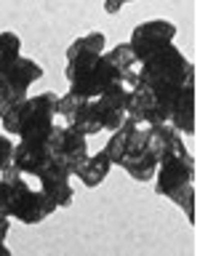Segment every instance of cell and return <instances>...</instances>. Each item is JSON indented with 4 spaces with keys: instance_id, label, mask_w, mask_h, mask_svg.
Instances as JSON below:
<instances>
[{
    "instance_id": "obj_19",
    "label": "cell",
    "mask_w": 200,
    "mask_h": 256,
    "mask_svg": "<svg viewBox=\"0 0 200 256\" xmlns=\"http://www.w3.org/2000/svg\"><path fill=\"white\" fill-rule=\"evenodd\" d=\"M11 158H14V142L6 134H0V174L11 168Z\"/></svg>"
},
{
    "instance_id": "obj_1",
    "label": "cell",
    "mask_w": 200,
    "mask_h": 256,
    "mask_svg": "<svg viewBox=\"0 0 200 256\" xmlns=\"http://www.w3.org/2000/svg\"><path fill=\"white\" fill-rule=\"evenodd\" d=\"M107 38L104 32L94 30L75 38L67 46V64L64 78L70 83V94L80 99H99L104 91L120 83V75L107 62Z\"/></svg>"
},
{
    "instance_id": "obj_21",
    "label": "cell",
    "mask_w": 200,
    "mask_h": 256,
    "mask_svg": "<svg viewBox=\"0 0 200 256\" xmlns=\"http://www.w3.org/2000/svg\"><path fill=\"white\" fill-rule=\"evenodd\" d=\"M120 8H123V6H118V3H115V6H112V3H107V6H104V11H107V14H118V11H120Z\"/></svg>"
},
{
    "instance_id": "obj_8",
    "label": "cell",
    "mask_w": 200,
    "mask_h": 256,
    "mask_svg": "<svg viewBox=\"0 0 200 256\" xmlns=\"http://www.w3.org/2000/svg\"><path fill=\"white\" fill-rule=\"evenodd\" d=\"M48 152H51L54 166H59L62 171H67L70 176L78 174V168L86 163L88 158V139L75 134L72 128L56 126L51 139H48Z\"/></svg>"
},
{
    "instance_id": "obj_14",
    "label": "cell",
    "mask_w": 200,
    "mask_h": 256,
    "mask_svg": "<svg viewBox=\"0 0 200 256\" xmlns=\"http://www.w3.org/2000/svg\"><path fill=\"white\" fill-rule=\"evenodd\" d=\"M147 134H150V150H152V155L158 158V163H160V160H166V158H174V155H184V152H190L187 144H184V139L174 131L171 126L147 128Z\"/></svg>"
},
{
    "instance_id": "obj_11",
    "label": "cell",
    "mask_w": 200,
    "mask_h": 256,
    "mask_svg": "<svg viewBox=\"0 0 200 256\" xmlns=\"http://www.w3.org/2000/svg\"><path fill=\"white\" fill-rule=\"evenodd\" d=\"M54 166L48 144H38V142H16L14 144V158H11V168L16 174H22L24 179H38L43 176L48 168Z\"/></svg>"
},
{
    "instance_id": "obj_13",
    "label": "cell",
    "mask_w": 200,
    "mask_h": 256,
    "mask_svg": "<svg viewBox=\"0 0 200 256\" xmlns=\"http://www.w3.org/2000/svg\"><path fill=\"white\" fill-rule=\"evenodd\" d=\"M70 179L72 176L67 171H62L59 166H51L43 176H38L40 192L56 206V211H59V208H70L72 200H75V190H72Z\"/></svg>"
},
{
    "instance_id": "obj_16",
    "label": "cell",
    "mask_w": 200,
    "mask_h": 256,
    "mask_svg": "<svg viewBox=\"0 0 200 256\" xmlns=\"http://www.w3.org/2000/svg\"><path fill=\"white\" fill-rule=\"evenodd\" d=\"M104 56H107V62L115 67V72L120 75V83H123L126 88H134L139 62H136V56H134L131 48H128V43L112 46V51H104Z\"/></svg>"
},
{
    "instance_id": "obj_7",
    "label": "cell",
    "mask_w": 200,
    "mask_h": 256,
    "mask_svg": "<svg viewBox=\"0 0 200 256\" xmlns=\"http://www.w3.org/2000/svg\"><path fill=\"white\" fill-rule=\"evenodd\" d=\"M40 78H43V67L30 56H22L11 67L0 70V118L19 107L27 99L30 86L38 83Z\"/></svg>"
},
{
    "instance_id": "obj_20",
    "label": "cell",
    "mask_w": 200,
    "mask_h": 256,
    "mask_svg": "<svg viewBox=\"0 0 200 256\" xmlns=\"http://www.w3.org/2000/svg\"><path fill=\"white\" fill-rule=\"evenodd\" d=\"M8 232H11V219H8L3 214V208H0V240H6Z\"/></svg>"
},
{
    "instance_id": "obj_2",
    "label": "cell",
    "mask_w": 200,
    "mask_h": 256,
    "mask_svg": "<svg viewBox=\"0 0 200 256\" xmlns=\"http://www.w3.org/2000/svg\"><path fill=\"white\" fill-rule=\"evenodd\" d=\"M134 86L147 88L171 118V110L179 102V96L187 88H195V64L182 54L179 46L171 43L139 62Z\"/></svg>"
},
{
    "instance_id": "obj_3",
    "label": "cell",
    "mask_w": 200,
    "mask_h": 256,
    "mask_svg": "<svg viewBox=\"0 0 200 256\" xmlns=\"http://www.w3.org/2000/svg\"><path fill=\"white\" fill-rule=\"evenodd\" d=\"M104 155L112 166H120L134 182H152L158 174V158L150 150L147 126H139L134 118H126L118 131L110 134Z\"/></svg>"
},
{
    "instance_id": "obj_6",
    "label": "cell",
    "mask_w": 200,
    "mask_h": 256,
    "mask_svg": "<svg viewBox=\"0 0 200 256\" xmlns=\"http://www.w3.org/2000/svg\"><path fill=\"white\" fill-rule=\"evenodd\" d=\"M56 104L59 96L54 91H43L38 96H27L22 102L19 112H16V128L14 136H19V142H38L48 144L56 123Z\"/></svg>"
},
{
    "instance_id": "obj_10",
    "label": "cell",
    "mask_w": 200,
    "mask_h": 256,
    "mask_svg": "<svg viewBox=\"0 0 200 256\" xmlns=\"http://www.w3.org/2000/svg\"><path fill=\"white\" fill-rule=\"evenodd\" d=\"M56 120H62L64 128H72L75 134L86 136V139L102 131L99 120H96V112H94V99H80V96H72L70 91L59 96Z\"/></svg>"
},
{
    "instance_id": "obj_17",
    "label": "cell",
    "mask_w": 200,
    "mask_h": 256,
    "mask_svg": "<svg viewBox=\"0 0 200 256\" xmlns=\"http://www.w3.org/2000/svg\"><path fill=\"white\" fill-rule=\"evenodd\" d=\"M110 171H112V163H110V158L104 155V152H94V155H88L86 158V163L78 168V179H80V184L83 187H88V190H94V187H99V184L110 176Z\"/></svg>"
},
{
    "instance_id": "obj_15",
    "label": "cell",
    "mask_w": 200,
    "mask_h": 256,
    "mask_svg": "<svg viewBox=\"0 0 200 256\" xmlns=\"http://www.w3.org/2000/svg\"><path fill=\"white\" fill-rule=\"evenodd\" d=\"M168 126L174 128L179 136H192L195 134V88H187L179 102L174 104L171 118H168Z\"/></svg>"
},
{
    "instance_id": "obj_5",
    "label": "cell",
    "mask_w": 200,
    "mask_h": 256,
    "mask_svg": "<svg viewBox=\"0 0 200 256\" xmlns=\"http://www.w3.org/2000/svg\"><path fill=\"white\" fill-rule=\"evenodd\" d=\"M155 192L176 203L187 214V222L195 224V158L192 152L160 160L155 174Z\"/></svg>"
},
{
    "instance_id": "obj_12",
    "label": "cell",
    "mask_w": 200,
    "mask_h": 256,
    "mask_svg": "<svg viewBox=\"0 0 200 256\" xmlns=\"http://www.w3.org/2000/svg\"><path fill=\"white\" fill-rule=\"evenodd\" d=\"M126 107H128V88L123 83L112 86L99 99H94V112H96V120H99L102 131H110V134L118 131L123 126V120L128 118Z\"/></svg>"
},
{
    "instance_id": "obj_18",
    "label": "cell",
    "mask_w": 200,
    "mask_h": 256,
    "mask_svg": "<svg viewBox=\"0 0 200 256\" xmlns=\"http://www.w3.org/2000/svg\"><path fill=\"white\" fill-rule=\"evenodd\" d=\"M22 56H24L22 54V38L11 30L0 32V70L11 67V64L19 62Z\"/></svg>"
},
{
    "instance_id": "obj_22",
    "label": "cell",
    "mask_w": 200,
    "mask_h": 256,
    "mask_svg": "<svg viewBox=\"0 0 200 256\" xmlns=\"http://www.w3.org/2000/svg\"><path fill=\"white\" fill-rule=\"evenodd\" d=\"M0 256H11V248L6 246V240H0Z\"/></svg>"
},
{
    "instance_id": "obj_4",
    "label": "cell",
    "mask_w": 200,
    "mask_h": 256,
    "mask_svg": "<svg viewBox=\"0 0 200 256\" xmlns=\"http://www.w3.org/2000/svg\"><path fill=\"white\" fill-rule=\"evenodd\" d=\"M0 208L8 219H16L22 224H40L56 214V206L51 200L14 168L0 174Z\"/></svg>"
},
{
    "instance_id": "obj_9",
    "label": "cell",
    "mask_w": 200,
    "mask_h": 256,
    "mask_svg": "<svg viewBox=\"0 0 200 256\" xmlns=\"http://www.w3.org/2000/svg\"><path fill=\"white\" fill-rule=\"evenodd\" d=\"M176 40V24L168 19H147L142 24H136L128 38V48L134 51L136 62H144L147 56H152L160 48L171 46Z\"/></svg>"
}]
</instances>
